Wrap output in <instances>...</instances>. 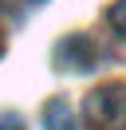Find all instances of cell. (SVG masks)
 I'll list each match as a JSON object with an SVG mask.
<instances>
[{
  "instance_id": "obj_2",
  "label": "cell",
  "mask_w": 126,
  "mask_h": 130,
  "mask_svg": "<svg viewBox=\"0 0 126 130\" xmlns=\"http://www.w3.org/2000/svg\"><path fill=\"white\" fill-rule=\"evenodd\" d=\"M55 63H59L63 71H91V67L99 63V43H94L91 36L75 32V36H67V40H59Z\"/></svg>"
},
{
  "instance_id": "obj_4",
  "label": "cell",
  "mask_w": 126,
  "mask_h": 130,
  "mask_svg": "<svg viewBox=\"0 0 126 130\" xmlns=\"http://www.w3.org/2000/svg\"><path fill=\"white\" fill-rule=\"evenodd\" d=\"M106 20H110V28H114V32H118V36L126 40V0H118V4H110Z\"/></svg>"
},
{
  "instance_id": "obj_3",
  "label": "cell",
  "mask_w": 126,
  "mask_h": 130,
  "mask_svg": "<svg viewBox=\"0 0 126 130\" xmlns=\"http://www.w3.org/2000/svg\"><path fill=\"white\" fill-rule=\"evenodd\" d=\"M43 126L47 130H79L75 126V110H71L67 99H51L43 106Z\"/></svg>"
},
{
  "instance_id": "obj_5",
  "label": "cell",
  "mask_w": 126,
  "mask_h": 130,
  "mask_svg": "<svg viewBox=\"0 0 126 130\" xmlns=\"http://www.w3.org/2000/svg\"><path fill=\"white\" fill-rule=\"evenodd\" d=\"M0 130H24V118L12 110H0Z\"/></svg>"
},
{
  "instance_id": "obj_6",
  "label": "cell",
  "mask_w": 126,
  "mask_h": 130,
  "mask_svg": "<svg viewBox=\"0 0 126 130\" xmlns=\"http://www.w3.org/2000/svg\"><path fill=\"white\" fill-rule=\"evenodd\" d=\"M0 55H4V36H0Z\"/></svg>"
},
{
  "instance_id": "obj_1",
  "label": "cell",
  "mask_w": 126,
  "mask_h": 130,
  "mask_svg": "<svg viewBox=\"0 0 126 130\" xmlns=\"http://www.w3.org/2000/svg\"><path fill=\"white\" fill-rule=\"evenodd\" d=\"M83 122L87 130H126V87L122 83L94 87L83 103Z\"/></svg>"
}]
</instances>
